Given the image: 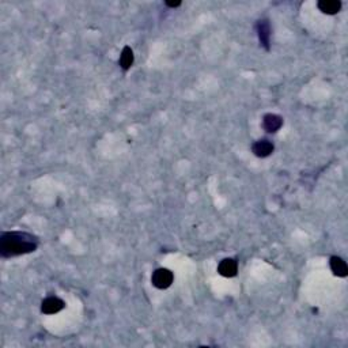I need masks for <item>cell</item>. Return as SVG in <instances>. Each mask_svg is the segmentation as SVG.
I'll list each match as a JSON object with an SVG mask.
<instances>
[{
  "instance_id": "cell-9",
  "label": "cell",
  "mask_w": 348,
  "mask_h": 348,
  "mask_svg": "<svg viewBox=\"0 0 348 348\" xmlns=\"http://www.w3.org/2000/svg\"><path fill=\"white\" fill-rule=\"evenodd\" d=\"M317 6H319L321 13L328 14V15H335L341 10V2L340 0H321Z\"/></svg>"
},
{
  "instance_id": "cell-11",
  "label": "cell",
  "mask_w": 348,
  "mask_h": 348,
  "mask_svg": "<svg viewBox=\"0 0 348 348\" xmlns=\"http://www.w3.org/2000/svg\"><path fill=\"white\" fill-rule=\"evenodd\" d=\"M165 5L167 6V7H171V9H176V7H180L181 6V2H165Z\"/></svg>"
},
{
  "instance_id": "cell-6",
  "label": "cell",
  "mask_w": 348,
  "mask_h": 348,
  "mask_svg": "<svg viewBox=\"0 0 348 348\" xmlns=\"http://www.w3.org/2000/svg\"><path fill=\"white\" fill-rule=\"evenodd\" d=\"M273 150H275L273 145H272L269 141H267V139L257 141L256 143H253V146H252V151H253V154H255L256 157L259 158L269 157V155L273 153Z\"/></svg>"
},
{
  "instance_id": "cell-10",
  "label": "cell",
  "mask_w": 348,
  "mask_h": 348,
  "mask_svg": "<svg viewBox=\"0 0 348 348\" xmlns=\"http://www.w3.org/2000/svg\"><path fill=\"white\" fill-rule=\"evenodd\" d=\"M133 60H135V57H133V51L131 49V47H124L119 60L120 67L123 68L124 71H128V69L132 67Z\"/></svg>"
},
{
  "instance_id": "cell-5",
  "label": "cell",
  "mask_w": 348,
  "mask_h": 348,
  "mask_svg": "<svg viewBox=\"0 0 348 348\" xmlns=\"http://www.w3.org/2000/svg\"><path fill=\"white\" fill-rule=\"evenodd\" d=\"M283 125V119L279 115H273V113H268L264 116L263 127L264 129L269 133H276Z\"/></svg>"
},
{
  "instance_id": "cell-3",
  "label": "cell",
  "mask_w": 348,
  "mask_h": 348,
  "mask_svg": "<svg viewBox=\"0 0 348 348\" xmlns=\"http://www.w3.org/2000/svg\"><path fill=\"white\" fill-rule=\"evenodd\" d=\"M65 307L64 301H61L57 297H48L45 298L41 303V311L45 315H56Z\"/></svg>"
},
{
  "instance_id": "cell-4",
  "label": "cell",
  "mask_w": 348,
  "mask_h": 348,
  "mask_svg": "<svg viewBox=\"0 0 348 348\" xmlns=\"http://www.w3.org/2000/svg\"><path fill=\"white\" fill-rule=\"evenodd\" d=\"M256 30H257V36L261 45H263L267 51H269V40H271V25L268 19H260L256 25Z\"/></svg>"
},
{
  "instance_id": "cell-8",
  "label": "cell",
  "mask_w": 348,
  "mask_h": 348,
  "mask_svg": "<svg viewBox=\"0 0 348 348\" xmlns=\"http://www.w3.org/2000/svg\"><path fill=\"white\" fill-rule=\"evenodd\" d=\"M329 265H331V269L333 272V275L339 276V277H345L348 275V267L345 261H344L341 257H337V256H332L331 260H329Z\"/></svg>"
},
{
  "instance_id": "cell-2",
  "label": "cell",
  "mask_w": 348,
  "mask_h": 348,
  "mask_svg": "<svg viewBox=\"0 0 348 348\" xmlns=\"http://www.w3.org/2000/svg\"><path fill=\"white\" fill-rule=\"evenodd\" d=\"M173 281V272L167 269V268H158L153 272V276H151V283H153L154 287H157L159 290L169 289Z\"/></svg>"
},
{
  "instance_id": "cell-1",
  "label": "cell",
  "mask_w": 348,
  "mask_h": 348,
  "mask_svg": "<svg viewBox=\"0 0 348 348\" xmlns=\"http://www.w3.org/2000/svg\"><path fill=\"white\" fill-rule=\"evenodd\" d=\"M39 238L25 231H6L0 235V256L11 259L37 251Z\"/></svg>"
},
{
  "instance_id": "cell-7",
  "label": "cell",
  "mask_w": 348,
  "mask_h": 348,
  "mask_svg": "<svg viewBox=\"0 0 348 348\" xmlns=\"http://www.w3.org/2000/svg\"><path fill=\"white\" fill-rule=\"evenodd\" d=\"M218 272H219V275L225 276V277H234L238 272L237 261L234 259L222 260L218 265Z\"/></svg>"
}]
</instances>
